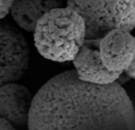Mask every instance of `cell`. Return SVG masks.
<instances>
[{
  "label": "cell",
  "mask_w": 135,
  "mask_h": 130,
  "mask_svg": "<svg viewBox=\"0 0 135 130\" xmlns=\"http://www.w3.org/2000/svg\"><path fill=\"white\" fill-rule=\"evenodd\" d=\"M29 130H135L133 103L118 83L82 81L76 70L56 74L34 96Z\"/></svg>",
  "instance_id": "1"
},
{
  "label": "cell",
  "mask_w": 135,
  "mask_h": 130,
  "mask_svg": "<svg viewBox=\"0 0 135 130\" xmlns=\"http://www.w3.org/2000/svg\"><path fill=\"white\" fill-rule=\"evenodd\" d=\"M86 40L84 18L68 6L45 14L34 31V44L39 54L59 63L73 61Z\"/></svg>",
  "instance_id": "2"
},
{
  "label": "cell",
  "mask_w": 135,
  "mask_h": 130,
  "mask_svg": "<svg viewBox=\"0 0 135 130\" xmlns=\"http://www.w3.org/2000/svg\"><path fill=\"white\" fill-rule=\"evenodd\" d=\"M84 18L87 40H100L113 30L135 29V0H67Z\"/></svg>",
  "instance_id": "3"
},
{
  "label": "cell",
  "mask_w": 135,
  "mask_h": 130,
  "mask_svg": "<svg viewBox=\"0 0 135 130\" xmlns=\"http://www.w3.org/2000/svg\"><path fill=\"white\" fill-rule=\"evenodd\" d=\"M0 83L1 85L21 79L29 68L30 48L24 35L15 25L1 24L0 29Z\"/></svg>",
  "instance_id": "4"
},
{
  "label": "cell",
  "mask_w": 135,
  "mask_h": 130,
  "mask_svg": "<svg viewBox=\"0 0 135 130\" xmlns=\"http://www.w3.org/2000/svg\"><path fill=\"white\" fill-rule=\"evenodd\" d=\"M101 61L112 72H125L135 57V37L125 30H113L98 43Z\"/></svg>",
  "instance_id": "5"
},
{
  "label": "cell",
  "mask_w": 135,
  "mask_h": 130,
  "mask_svg": "<svg viewBox=\"0 0 135 130\" xmlns=\"http://www.w3.org/2000/svg\"><path fill=\"white\" fill-rule=\"evenodd\" d=\"M34 97L25 85L10 82L0 89L1 118L13 126H25L29 122Z\"/></svg>",
  "instance_id": "6"
},
{
  "label": "cell",
  "mask_w": 135,
  "mask_h": 130,
  "mask_svg": "<svg viewBox=\"0 0 135 130\" xmlns=\"http://www.w3.org/2000/svg\"><path fill=\"white\" fill-rule=\"evenodd\" d=\"M72 62L79 78L87 83L110 85L116 83L122 74L110 71L101 61L98 49L90 47L87 40Z\"/></svg>",
  "instance_id": "7"
},
{
  "label": "cell",
  "mask_w": 135,
  "mask_h": 130,
  "mask_svg": "<svg viewBox=\"0 0 135 130\" xmlns=\"http://www.w3.org/2000/svg\"><path fill=\"white\" fill-rule=\"evenodd\" d=\"M67 0H15L10 13L18 28L33 32L38 21L51 10L64 7Z\"/></svg>",
  "instance_id": "8"
},
{
  "label": "cell",
  "mask_w": 135,
  "mask_h": 130,
  "mask_svg": "<svg viewBox=\"0 0 135 130\" xmlns=\"http://www.w3.org/2000/svg\"><path fill=\"white\" fill-rule=\"evenodd\" d=\"M15 0H0V17L3 19L11 10Z\"/></svg>",
  "instance_id": "9"
},
{
  "label": "cell",
  "mask_w": 135,
  "mask_h": 130,
  "mask_svg": "<svg viewBox=\"0 0 135 130\" xmlns=\"http://www.w3.org/2000/svg\"><path fill=\"white\" fill-rule=\"evenodd\" d=\"M125 73H126V75L129 78L135 80V57L134 59H133V62L129 66V68L127 70H125Z\"/></svg>",
  "instance_id": "10"
},
{
  "label": "cell",
  "mask_w": 135,
  "mask_h": 130,
  "mask_svg": "<svg viewBox=\"0 0 135 130\" xmlns=\"http://www.w3.org/2000/svg\"><path fill=\"white\" fill-rule=\"evenodd\" d=\"M0 129L1 130H16V128H15V126L11 125L9 122H7L6 120H4V119L1 118V120H0Z\"/></svg>",
  "instance_id": "11"
}]
</instances>
